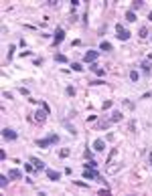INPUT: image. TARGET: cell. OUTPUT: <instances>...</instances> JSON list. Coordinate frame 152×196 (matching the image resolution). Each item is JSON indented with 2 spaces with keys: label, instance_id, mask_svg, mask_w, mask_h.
Segmentation results:
<instances>
[{
  "label": "cell",
  "instance_id": "obj_1",
  "mask_svg": "<svg viewBox=\"0 0 152 196\" xmlns=\"http://www.w3.org/2000/svg\"><path fill=\"white\" fill-rule=\"evenodd\" d=\"M59 142V136L57 133H49L45 140H37V146L39 148H49V146H53V144H57Z\"/></svg>",
  "mask_w": 152,
  "mask_h": 196
},
{
  "label": "cell",
  "instance_id": "obj_2",
  "mask_svg": "<svg viewBox=\"0 0 152 196\" xmlns=\"http://www.w3.org/2000/svg\"><path fill=\"white\" fill-rule=\"evenodd\" d=\"M83 178H85V180H99V182L106 184V180H104V178L97 174V170H93V168H85V170H83Z\"/></svg>",
  "mask_w": 152,
  "mask_h": 196
},
{
  "label": "cell",
  "instance_id": "obj_3",
  "mask_svg": "<svg viewBox=\"0 0 152 196\" xmlns=\"http://www.w3.org/2000/svg\"><path fill=\"white\" fill-rule=\"evenodd\" d=\"M63 39H65V31H63L61 26H57V28H55V35H53V47H59V44L63 42Z\"/></svg>",
  "mask_w": 152,
  "mask_h": 196
},
{
  "label": "cell",
  "instance_id": "obj_4",
  "mask_svg": "<svg viewBox=\"0 0 152 196\" xmlns=\"http://www.w3.org/2000/svg\"><path fill=\"white\" fill-rule=\"evenodd\" d=\"M130 35H132V33L126 31L122 24H116V37H118L120 40H128V39H130Z\"/></svg>",
  "mask_w": 152,
  "mask_h": 196
},
{
  "label": "cell",
  "instance_id": "obj_5",
  "mask_svg": "<svg viewBox=\"0 0 152 196\" xmlns=\"http://www.w3.org/2000/svg\"><path fill=\"white\" fill-rule=\"evenodd\" d=\"M2 138L8 140V142H14V140L18 138V133H16L14 129H10V127H4V129H2Z\"/></svg>",
  "mask_w": 152,
  "mask_h": 196
},
{
  "label": "cell",
  "instance_id": "obj_6",
  "mask_svg": "<svg viewBox=\"0 0 152 196\" xmlns=\"http://www.w3.org/2000/svg\"><path fill=\"white\" fill-rule=\"evenodd\" d=\"M97 57H99V51H87V53L83 55V61H85V63H95Z\"/></svg>",
  "mask_w": 152,
  "mask_h": 196
},
{
  "label": "cell",
  "instance_id": "obj_7",
  "mask_svg": "<svg viewBox=\"0 0 152 196\" xmlns=\"http://www.w3.org/2000/svg\"><path fill=\"white\" fill-rule=\"evenodd\" d=\"M47 115H49V113H47L45 109H43V111H37V113H35V117H33V121H37V123H45Z\"/></svg>",
  "mask_w": 152,
  "mask_h": 196
},
{
  "label": "cell",
  "instance_id": "obj_8",
  "mask_svg": "<svg viewBox=\"0 0 152 196\" xmlns=\"http://www.w3.org/2000/svg\"><path fill=\"white\" fill-rule=\"evenodd\" d=\"M8 176H10V180H20V178H22V172L16 170V168H10V170H8Z\"/></svg>",
  "mask_w": 152,
  "mask_h": 196
},
{
  "label": "cell",
  "instance_id": "obj_9",
  "mask_svg": "<svg viewBox=\"0 0 152 196\" xmlns=\"http://www.w3.org/2000/svg\"><path fill=\"white\" fill-rule=\"evenodd\" d=\"M45 174H47V178H49V180H53V182H57V180L61 178V174H59L57 170H45Z\"/></svg>",
  "mask_w": 152,
  "mask_h": 196
},
{
  "label": "cell",
  "instance_id": "obj_10",
  "mask_svg": "<svg viewBox=\"0 0 152 196\" xmlns=\"http://www.w3.org/2000/svg\"><path fill=\"white\" fill-rule=\"evenodd\" d=\"M104 148H106V142L97 138V140L93 142V150H95V152H104Z\"/></svg>",
  "mask_w": 152,
  "mask_h": 196
},
{
  "label": "cell",
  "instance_id": "obj_11",
  "mask_svg": "<svg viewBox=\"0 0 152 196\" xmlns=\"http://www.w3.org/2000/svg\"><path fill=\"white\" fill-rule=\"evenodd\" d=\"M31 162H33V166H35V170H45V162L43 160H39V158H31Z\"/></svg>",
  "mask_w": 152,
  "mask_h": 196
},
{
  "label": "cell",
  "instance_id": "obj_12",
  "mask_svg": "<svg viewBox=\"0 0 152 196\" xmlns=\"http://www.w3.org/2000/svg\"><path fill=\"white\" fill-rule=\"evenodd\" d=\"M114 47H112V42H108V40H102L99 42V51H104V53H110Z\"/></svg>",
  "mask_w": 152,
  "mask_h": 196
},
{
  "label": "cell",
  "instance_id": "obj_13",
  "mask_svg": "<svg viewBox=\"0 0 152 196\" xmlns=\"http://www.w3.org/2000/svg\"><path fill=\"white\" fill-rule=\"evenodd\" d=\"M89 69H91V71H93L95 75H99V77H104V69H102V67H99L97 63H91V65H89Z\"/></svg>",
  "mask_w": 152,
  "mask_h": 196
},
{
  "label": "cell",
  "instance_id": "obj_14",
  "mask_svg": "<svg viewBox=\"0 0 152 196\" xmlns=\"http://www.w3.org/2000/svg\"><path fill=\"white\" fill-rule=\"evenodd\" d=\"M122 117H124V113H122V111H114V113H112V117H110V121H112V123H118V121H122Z\"/></svg>",
  "mask_w": 152,
  "mask_h": 196
},
{
  "label": "cell",
  "instance_id": "obj_15",
  "mask_svg": "<svg viewBox=\"0 0 152 196\" xmlns=\"http://www.w3.org/2000/svg\"><path fill=\"white\" fill-rule=\"evenodd\" d=\"M124 16H126V20H128V22H136V12L126 10V14H124Z\"/></svg>",
  "mask_w": 152,
  "mask_h": 196
},
{
  "label": "cell",
  "instance_id": "obj_16",
  "mask_svg": "<svg viewBox=\"0 0 152 196\" xmlns=\"http://www.w3.org/2000/svg\"><path fill=\"white\" fill-rule=\"evenodd\" d=\"M140 67H142V71H144V73H146V75H148V73H150V69H152L150 61H142V63H140Z\"/></svg>",
  "mask_w": 152,
  "mask_h": 196
},
{
  "label": "cell",
  "instance_id": "obj_17",
  "mask_svg": "<svg viewBox=\"0 0 152 196\" xmlns=\"http://www.w3.org/2000/svg\"><path fill=\"white\" fill-rule=\"evenodd\" d=\"M142 6H144V0H134V2H132V8H130V10L134 12V10H138V8H142Z\"/></svg>",
  "mask_w": 152,
  "mask_h": 196
},
{
  "label": "cell",
  "instance_id": "obj_18",
  "mask_svg": "<svg viewBox=\"0 0 152 196\" xmlns=\"http://www.w3.org/2000/svg\"><path fill=\"white\" fill-rule=\"evenodd\" d=\"M138 37H140V39H148V37H150L148 28H146V26H142V28H140V33H138Z\"/></svg>",
  "mask_w": 152,
  "mask_h": 196
},
{
  "label": "cell",
  "instance_id": "obj_19",
  "mask_svg": "<svg viewBox=\"0 0 152 196\" xmlns=\"http://www.w3.org/2000/svg\"><path fill=\"white\" fill-rule=\"evenodd\" d=\"M55 61H57V63H67L69 59H67L63 53H57V55H55Z\"/></svg>",
  "mask_w": 152,
  "mask_h": 196
},
{
  "label": "cell",
  "instance_id": "obj_20",
  "mask_svg": "<svg viewBox=\"0 0 152 196\" xmlns=\"http://www.w3.org/2000/svg\"><path fill=\"white\" fill-rule=\"evenodd\" d=\"M83 168H93V170H95V168H97V162H95V160H91V158H89V160H87V162H85V164H83Z\"/></svg>",
  "mask_w": 152,
  "mask_h": 196
},
{
  "label": "cell",
  "instance_id": "obj_21",
  "mask_svg": "<svg viewBox=\"0 0 152 196\" xmlns=\"http://www.w3.org/2000/svg\"><path fill=\"white\" fill-rule=\"evenodd\" d=\"M8 180H10V176H0V188H6V184H8Z\"/></svg>",
  "mask_w": 152,
  "mask_h": 196
},
{
  "label": "cell",
  "instance_id": "obj_22",
  "mask_svg": "<svg viewBox=\"0 0 152 196\" xmlns=\"http://www.w3.org/2000/svg\"><path fill=\"white\" fill-rule=\"evenodd\" d=\"M71 69L77 71V73H81V71H83V65H81V63H71Z\"/></svg>",
  "mask_w": 152,
  "mask_h": 196
},
{
  "label": "cell",
  "instance_id": "obj_23",
  "mask_svg": "<svg viewBox=\"0 0 152 196\" xmlns=\"http://www.w3.org/2000/svg\"><path fill=\"white\" fill-rule=\"evenodd\" d=\"M130 79H132L134 83H138V79H140V75H138V71H134V69H132V71H130Z\"/></svg>",
  "mask_w": 152,
  "mask_h": 196
},
{
  "label": "cell",
  "instance_id": "obj_24",
  "mask_svg": "<svg viewBox=\"0 0 152 196\" xmlns=\"http://www.w3.org/2000/svg\"><path fill=\"white\" fill-rule=\"evenodd\" d=\"M14 51H16V47H14V44H10V47H8V61H12V57H14Z\"/></svg>",
  "mask_w": 152,
  "mask_h": 196
},
{
  "label": "cell",
  "instance_id": "obj_25",
  "mask_svg": "<svg viewBox=\"0 0 152 196\" xmlns=\"http://www.w3.org/2000/svg\"><path fill=\"white\" fill-rule=\"evenodd\" d=\"M69 154H71V150H67V148L59 152V156H61V158H67V156H69Z\"/></svg>",
  "mask_w": 152,
  "mask_h": 196
},
{
  "label": "cell",
  "instance_id": "obj_26",
  "mask_svg": "<svg viewBox=\"0 0 152 196\" xmlns=\"http://www.w3.org/2000/svg\"><path fill=\"white\" fill-rule=\"evenodd\" d=\"M73 184L79 186V188H87V182H79V180H73Z\"/></svg>",
  "mask_w": 152,
  "mask_h": 196
},
{
  "label": "cell",
  "instance_id": "obj_27",
  "mask_svg": "<svg viewBox=\"0 0 152 196\" xmlns=\"http://www.w3.org/2000/svg\"><path fill=\"white\" fill-rule=\"evenodd\" d=\"M65 91H67V95H71V97H73V95H75V89H73V87H71V85H69V87H67V89H65Z\"/></svg>",
  "mask_w": 152,
  "mask_h": 196
},
{
  "label": "cell",
  "instance_id": "obj_28",
  "mask_svg": "<svg viewBox=\"0 0 152 196\" xmlns=\"http://www.w3.org/2000/svg\"><path fill=\"white\" fill-rule=\"evenodd\" d=\"M25 170H27V172H33V170H35V166H33V162H31V164H25Z\"/></svg>",
  "mask_w": 152,
  "mask_h": 196
},
{
  "label": "cell",
  "instance_id": "obj_29",
  "mask_svg": "<svg viewBox=\"0 0 152 196\" xmlns=\"http://www.w3.org/2000/svg\"><path fill=\"white\" fill-rule=\"evenodd\" d=\"M89 85H104L102 79H95V81H89Z\"/></svg>",
  "mask_w": 152,
  "mask_h": 196
},
{
  "label": "cell",
  "instance_id": "obj_30",
  "mask_svg": "<svg viewBox=\"0 0 152 196\" xmlns=\"http://www.w3.org/2000/svg\"><path fill=\"white\" fill-rule=\"evenodd\" d=\"M18 91H20V93H22V95H29V93H31V91H29V89H27V87H20V89H18Z\"/></svg>",
  "mask_w": 152,
  "mask_h": 196
},
{
  "label": "cell",
  "instance_id": "obj_31",
  "mask_svg": "<svg viewBox=\"0 0 152 196\" xmlns=\"http://www.w3.org/2000/svg\"><path fill=\"white\" fill-rule=\"evenodd\" d=\"M41 105H43V109H45V111H47V113H51V109H49V105H47V103H45V101H41Z\"/></svg>",
  "mask_w": 152,
  "mask_h": 196
},
{
  "label": "cell",
  "instance_id": "obj_32",
  "mask_svg": "<svg viewBox=\"0 0 152 196\" xmlns=\"http://www.w3.org/2000/svg\"><path fill=\"white\" fill-rule=\"evenodd\" d=\"M2 97H4V99H12V93H6V91H4V93H2Z\"/></svg>",
  "mask_w": 152,
  "mask_h": 196
},
{
  "label": "cell",
  "instance_id": "obj_33",
  "mask_svg": "<svg viewBox=\"0 0 152 196\" xmlns=\"http://www.w3.org/2000/svg\"><path fill=\"white\" fill-rule=\"evenodd\" d=\"M112 107V101H104V109H110Z\"/></svg>",
  "mask_w": 152,
  "mask_h": 196
},
{
  "label": "cell",
  "instance_id": "obj_34",
  "mask_svg": "<svg viewBox=\"0 0 152 196\" xmlns=\"http://www.w3.org/2000/svg\"><path fill=\"white\" fill-rule=\"evenodd\" d=\"M148 20H150V22H152V12H148Z\"/></svg>",
  "mask_w": 152,
  "mask_h": 196
},
{
  "label": "cell",
  "instance_id": "obj_35",
  "mask_svg": "<svg viewBox=\"0 0 152 196\" xmlns=\"http://www.w3.org/2000/svg\"><path fill=\"white\" fill-rule=\"evenodd\" d=\"M148 61H152V55H148Z\"/></svg>",
  "mask_w": 152,
  "mask_h": 196
},
{
  "label": "cell",
  "instance_id": "obj_36",
  "mask_svg": "<svg viewBox=\"0 0 152 196\" xmlns=\"http://www.w3.org/2000/svg\"><path fill=\"white\" fill-rule=\"evenodd\" d=\"M150 164H152V154H150Z\"/></svg>",
  "mask_w": 152,
  "mask_h": 196
},
{
  "label": "cell",
  "instance_id": "obj_37",
  "mask_svg": "<svg viewBox=\"0 0 152 196\" xmlns=\"http://www.w3.org/2000/svg\"><path fill=\"white\" fill-rule=\"evenodd\" d=\"M150 37H152V35H150Z\"/></svg>",
  "mask_w": 152,
  "mask_h": 196
}]
</instances>
